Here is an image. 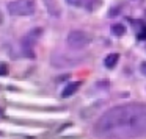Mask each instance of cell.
I'll return each mask as SVG.
<instances>
[{
    "label": "cell",
    "instance_id": "cell-8",
    "mask_svg": "<svg viewBox=\"0 0 146 139\" xmlns=\"http://www.w3.org/2000/svg\"><path fill=\"white\" fill-rule=\"evenodd\" d=\"M46 7H47V11L52 14V16H60V8L57 7L55 0H44Z\"/></svg>",
    "mask_w": 146,
    "mask_h": 139
},
{
    "label": "cell",
    "instance_id": "cell-6",
    "mask_svg": "<svg viewBox=\"0 0 146 139\" xmlns=\"http://www.w3.org/2000/svg\"><path fill=\"white\" fill-rule=\"evenodd\" d=\"M118 60H119V55L118 53H110L104 60V66L107 67V69H113V67L118 64Z\"/></svg>",
    "mask_w": 146,
    "mask_h": 139
},
{
    "label": "cell",
    "instance_id": "cell-5",
    "mask_svg": "<svg viewBox=\"0 0 146 139\" xmlns=\"http://www.w3.org/2000/svg\"><path fill=\"white\" fill-rule=\"evenodd\" d=\"M99 3H101V0H80L79 7L85 8L86 11H93L99 7Z\"/></svg>",
    "mask_w": 146,
    "mask_h": 139
},
{
    "label": "cell",
    "instance_id": "cell-2",
    "mask_svg": "<svg viewBox=\"0 0 146 139\" xmlns=\"http://www.w3.org/2000/svg\"><path fill=\"white\" fill-rule=\"evenodd\" d=\"M7 10L11 16H32L36 11L35 0H13L7 5Z\"/></svg>",
    "mask_w": 146,
    "mask_h": 139
},
{
    "label": "cell",
    "instance_id": "cell-9",
    "mask_svg": "<svg viewBox=\"0 0 146 139\" xmlns=\"http://www.w3.org/2000/svg\"><path fill=\"white\" fill-rule=\"evenodd\" d=\"M111 33H113L115 36H118V38H121V36L126 33V27H124L123 24H113V25H111Z\"/></svg>",
    "mask_w": 146,
    "mask_h": 139
},
{
    "label": "cell",
    "instance_id": "cell-11",
    "mask_svg": "<svg viewBox=\"0 0 146 139\" xmlns=\"http://www.w3.org/2000/svg\"><path fill=\"white\" fill-rule=\"evenodd\" d=\"M137 38H138L140 41H145V39H146V28H143L141 31L138 33V36H137Z\"/></svg>",
    "mask_w": 146,
    "mask_h": 139
},
{
    "label": "cell",
    "instance_id": "cell-7",
    "mask_svg": "<svg viewBox=\"0 0 146 139\" xmlns=\"http://www.w3.org/2000/svg\"><path fill=\"white\" fill-rule=\"evenodd\" d=\"M80 88V83L79 81H74V83H69V85L66 86V88L63 89V92H61V95L63 97H69V95H72L74 92H77V89Z\"/></svg>",
    "mask_w": 146,
    "mask_h": 139
},
{
    "label": "cell",
    "instance_id": "cell-4",
    "mask_svg": "<svg viewBox=\"0 0 146 139\" xmlns=\"http://www.w3.org/2000/svg\"><path fill=\"white\" fill-rule=\"evenodd\" d=\"M42 35V28H33L27 33L22 38V53L29 58L35 56V52H33V47L36 45V42L39 41Z\"/></svg>",
    "mask_w": 146,
    "mask_h": 139
},
{
    "label": "cell",
    "instance_id": "cell-1",
    "mask_svg": "<svg viewBox=\"0 0 146 139\" xmlns=\"http://www.w3.org/2000/svg\"><path fill=\"white\" fill-rule=\"evenodd\" d=\"M104 139H127L146 134V103H124L104 113L94 125Z\"/></svg>",
    "mask_w": 146,
    "mask_h": 139
},
{
    "label": "cell",
    "instance_id": "cell-12",
    "mask_svg": "<svg viewBox=\"0 0 146 139\" xmlns=\"http://www.w3.org/2000/svg\"><path fill=\"white\" fill-rule=\"evenodd\" d=\"M140 72L146 77V61H145V63H141V66H140Z\"/></svg>",
    "mask_w": 146,
    "mask_h": 139
},
{
    "label": "cell",
    "instance_id": "cell-13",
    "mask_svg": "<svg viewBox=\"0 0 146 139\" xmlns=\"http://www.w3.org/2000/svg\"><path fill=\"white\" fill-rule=\"evenodd\" d=\"M80 0H66V3L68 5H79Z\"/></svg>",
    "mask_w": 146,
    "mask_h": 139
},
{
    "label": "cell",
    "instance_id": "cell-14",
    "mask_svg": "<svg viewBox=\"0 0 146 139\" xmlns=\"http://www.w3.org/2000/svg\"><path fill=\"white\" fill-rule=\"evenodd\" d=\"M3 24V14H2V11H0V25Z\"/></svg>",
    "mask_w": 146,
    "mask_h": 139
},
{
    "label": "cell",
    "instance_id": "cell-15",
    "mask_svg": "<svg viewBox=\"0 0 146 139\" xmlns=\"http://www.w3.org/2000/svg\"><path fill=\"white\" fill-rule=\"evenodd\" d=\"M0 113H2V111H0Z\"/></svg>",
    "mask_w": 146,
    "mask_h": 139
},
{
    "label": "cell",
    "instance_id": "cell-3",
    "mask_svg": "<svg viewBox=\"0 0 146 139\" xmlns=\"http://www.w3.org/2000/svg\"><path fill=\"white\" fill-rule=\"evenodd\" d=\"M91 42V36L82 30H72L66 38V44L72 50H82Z\"/></svg>",
    "mask_w": 146,
    "mask_h": 139
},
{
    "label": "cell",
    "instance_id": "cell-10",
    "mask_svg": "<svg viewBox=\"0 0 146 139\" xmlns=\"http://www.w3.org/2000/svg\"><path fill=\"white\" fill-rule=\"evenodd\" d=\"M7 73H8V67H7V64H0V77L7 75Z\"/></svg>",
    "mask_w": 146,
    "mask_h": 139
}]
</instances>
